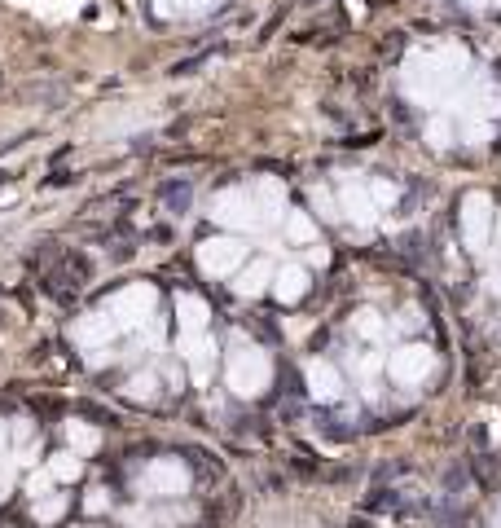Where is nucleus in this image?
Instances as JSON below:
<instances>
[{
    "instance_id": "1",
    "label": "nucleus",
    "mask_w": 501,
    "mask_h": 528,
    "mask_svg": "<svg viewBox=\"0 0 501 528\" xmlns=\"http://www.w3.org/2000/svg\"><path fill=\"white\" fill-rule=\"evenodd\" d=\"M365 511L370 515H392V520H414L422 506L405 502V493H396V489H374L370 498H365Z\"/></svg>"
},
{
    "instance_id": "2",
    "label": "nucleus",
    "mask_w": 501,
    "mask_h": 528,
    "mask_svg": "<svg viewBox=\"0 0 501 528\" xmlns=\"http://www.w3.org/2000/svg\"><path fill=\"white\" fill-rule=\"evenodd\" d=\"M163 203L172 207V212H185V207H189V185L185 181H167L163 185Z\"/></svg>"
}]
</instances>
